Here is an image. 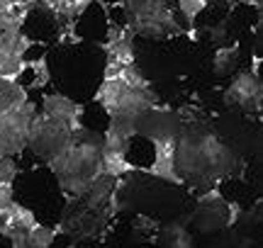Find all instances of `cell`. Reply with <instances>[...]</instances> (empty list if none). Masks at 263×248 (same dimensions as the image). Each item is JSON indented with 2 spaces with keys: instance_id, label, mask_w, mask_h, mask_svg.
Returning a JSON list of instances; mask_svg holds the SVG:
<instances>
[{
  "instance_id": "6da1fadb",
  "label": "cell",
  "mask_w": 263,
  "mask_h": 248,
  "mask_svg": "<svg viewBox=\"0 0 263 248\" xmlns=\"http://www.w3.org/2000/svg\"><path fill=\"white\" fill-rule=\"evenodd\" d=\"M47 166L54 171L59 188L68 197H83L88 185L103 173V136L85 127H78L71 143Z\"/></svg>"
},
{
  "instance_id": "7a4b0ae2",
  "label": "cell",
  "mask_w": 263,
  "mask_h": 248,
  "mask_svg": "<svg viewBox=\"0 0 263 248\" xmlns=\"http://www.w3.org/2000/svg\"><path fill=\"white\" fill-rule=\"evenodd\" d=\"M176 168L193 180H217L232 173L234 156L212 132L185 124L176 139Z\"/></svg>"
},
{
  "instance_id": "3957f363",
  "label": "cell",
  "mask_w": 263,
  "mask_h": 248,
  "mask_svg": "<svg viewBox=\"0 0 263 248\" xmlns=\"http://www.w3.org/2000/svg\"><path fill=\"white\" fill-rule=\"evenodd\" d=\"M98 102L110 115V119H122V122L137 124L141 117L149 112L151 107L159 105V95L154 88H134L127 86L122 78L105 76L100 88H98Z\"/></svg>"
},
{
  "instance_id": "277c9868",
  "label": "cell",
  "mask_w": 263,
  "mask_h": 248,
  "mask_svg": "<svg viewBox=\"0 0 263 248\" xmlns=\"http://www.w3.org/2000/svg\"><path fill=\"white\" fill-rule=\"evenodd\" d=\"M29 5H0V78L20 80L27 61L25 54L32 47V39L22 32Z\"/></svg>"
},
{
  "instance_id": "5b68a950",
  "label": "cell",
  "mask_w": 263,
  "mask_h": 248,
  "mask_svg": "<svg viewBox=\"0 0 263 248\" xmlns=\"http://www.w3.org/2000/svg\"><path fill=\"white\" fill-rule=\"evenodd\" d=\"M127 25L132 34L146 39H166L180 34L178 22L173 19L166 0H122Z\"/></svg>"
},
{
  "instance_id": "8992f818",
  "label": "cell",
  "mask_w": 263,
  "mask_h": 248,
  "mask_svg": "<svg viewBox=\"0 0 263 248\" xmlns=\"http://www.w3.org/2000/svg\"><path fill=\"white\" fill-rule=\"evenodd\" d=\"M76 129L78 127H71V124L61 122V119H54V117L39 112V115L32 117V124H29L27 149L37 158L49 163L57 153H61L71 143Z\"/></svg>"
},
{
  "instance_id": "52a82bcc",
  "label": "cell",
  "mask_w": 263,
  "mask_h": 248,
  "mask_svg": "<svg viewBox=\"0 0 263 248\" xmlns=\"http://www.w3.org/2000/svg\"><path fill=\"white\" fill-rule=\"evenodd\" d=\"M37 107L27 100L0 110V156H17L27 149V132Z\"/></svg>"
},
{
  "instance_id": "ba28073f",
  "label": "cell",
  "mask_w": 263,
  "mask_h": 248,
  "mask_svg": "<svg viewBox=\"0 0 263 248\" xmlns=\"http://www.w3.org/2000/svg\"><path fill=\"white\" fill-rule=\"evenodd\" d=\"M263 88L261 80L254 71H241L236 73L234 80L224 90V105L227 107H241L244 112H258L261 110Z\"/></svg>"
},
{
  "instance_id": "9c48e42d",
  "label": "cell",
  "mask_w": 263,
  "mask_h": 248,
  "mask_svg": "<svg viewBox=\"0 0 263 248\" xmlns=\"http://www.w3.org/2000/svg\"><path fill=\"white\" fill-rule=\"evenodd\" d=\"M39 221L34 217V212L27 210V207H22L20 202H10L5 210L0 212V236H5V239H25V234H27L32 226H37Z\"/></svg>"
},
{
  "instance_id": "30bf717a",
  "label": "cell",
  "mask_w": 263,
  "mask_h": 248,
  "mask_svg": "<svg viewBox=\"0 0 263 248\" xmlns=\"http://www.w3.org/2000/svg\"><path fill=\"white\" fill-rule=\"evenodd\" d=\"M151 143H154V161L149 166V173L166 182L183 185V178L176 168V141L173 139H156Z\"/></svg>"
},
{
  "instance_id": "8fae6325",
  "label": "cell",
  "mask_w": 263,
  "mask_h": 248,
  "mask_svg": "<svg viewBox=\"0 0 263 248\" xmlns=\"http://www.w3.org/2000/svg\"><path fill=\"white\" fill-rule=\"evenodd\" d=\"M85 107L81 102H73L71 97L61 95V93H47L42 97V112L54 119L71 124V127H81V117H83Z\"/></svg>"
},
{
  "instance_id": "7c38bea8",
  "label": "cell",
  "mask_w": 263,
  "mask_h": 248,
  "mask_svg": "<svg viewBox=\"0 0 263 248\" xmlns=\"http://www.w3.org/2000/svg\"><path fill=\"white\" fill-rule=\"evenodd\" d=\"M239 44H232V47H222L212 58V66H215L217 76H229L232 71H236V64H239Z\"/></svg>"
},
{
  "instance_id": "4fadbf2b",
  "label": "cell",
  "mask_w": 263,
  "mask_h": 248,
  "mask_svg": "<svg viewBox=\"0 0 263 248\" xmlns=\"http://www.w3.org/2000/svg\"><path fill=\"white\" fill-rule=\"evenodd\" d=\"M134 171V166L127 161L124 153H115V151H103V173L112 175V178H122L127 173Z\"/></svg>"
},
{
  "instance_id": "5bb4252c",
  "label": "cell",
  "mask_w": 263,
  "mask_h": 248,
  "mask_svg": "<svg viewBox=\"0 0 263 248\" xmlns=\"http://www.w3.org/2000/svg\"><path fill=\"white\" fill-rule=\"evenodd\" d=\"M27 100V90L20 86V80H8V78H0V110L22 102Z\"/></svg>"
},
{
  "instance_id": "9a60e30c",
  "label": "cell",
  "mask_w": 263,
  "mask_h": 248,
  "mask_svg": "<svg viewBox=\"0 0 263 248\" xmlns=\"http://www.w3.org/2000/svg\"><path fill=\"white\" fill-rule=\"evenodd\" d=\"M57 236H59V229L37 224V226H32V229L25 234V241H27L29 248H51V243L57 241Z\"/></svg>"
},
{
  "instance_id": "2e32d148",
  "label": "cell",
  "mask_w": 263,
  "mask_h": 248,
  "mask_svg": "<svg viewBox=\"0 0 263 248\" xmlns=\"http://www.w3.org/2000/svg\"><path fill=\"white\" fill-rule=\"evenodd\" d=\"M163 241H166V248H195L193 236H190L180 224H171V226H166V231H163Z\"/></svg>"
},
{
  "instance_id": "e0dca14e",
  "label": "cell",
  "mask_w": 263,
  "mask_h": 248,
  "mask_svg": "<svg viewBox=\"0 0 263 248\" xmlns=\"http://www.w3.org/2000/svg\"><path fill=\"white\" fill-rule=\"evenodd\" d=\"M32 68V88H47L51 76H49V64H47V56H39L37 61L27 64Z\"/></svg>"
},
{
  "instance_id": "ac0fdd59",
  "label": "cell",
  "mask_w": 263,
  "mask_h": 248,
  "mask_svg": "<svg viewBox=\"0 0 263 248\" xmlns=\"http://www.w3.org/2000/svg\"><path fill=\"white\" fill-rule=\"evenodd\" d=\"M176 3H178V10L185 15V19H190V22L210 5V0H176Z\"/></svg>"
},
{
  "instance_id": "d6986e66",
  "label": "cell",
  "mask_w": 263,
  "mask_h": 248,
  "mask_svg": "<svg viewBox=\"0 0 263 248\" xmlns=\"http://www.w3.org/2000/svg\"><path fill=\"white\" fill-rule=\"evenodd\" d=\"M17 163H15V156H0V182H15L17 178Z\"/></svg>"
},
{
  "instance_id": "ffe728a7",
  "label": "cell",
  "mask_w": 263,
  "mask_h": 248,
  "mask_svg": "<svg viewBox=\"0 0 263 248\" xmlns=\"http://www.w3.org/2000/svg\"><path fill=\"white\" fill-rule=\"evenodd\" d=\"M210 42H215L217 47L219 44H227L229 37H227V25H217V27L210 29Z\"/></svg>"
},
{
  "instance_id": "44dd1931",
  "label": "cell",
  "mask_w": 263,
  "mask_h": 248,
  "mask_svg": "<svg viewBox=\"0 0 263 248\" xmlns=\"http://www.w3.org/2000/svg\"><path fill=\"white\" fill-rule=\"evenodd\" d=\"M29 3H32V5H44V8L49 10V12H54V10L59 8V3H61V0H29Z\"/></svg>"
},
{
  "instance_id": "7402d4cb",
  "label": "cell",
  "mask_w": 263,
  "mask_h": 248,
  "mask_svg": "<svg viewBox=\"0 0 263 248\" xmlns=\"http://www.w3.org/2000/svg\"><path fill=\"white\" fill-rule=\"evenodd\" d=\"M0 5H29V0H0Z\"/></svg>"
},
{
  "instance_id": "603a6c76",
  "label": "cell",
  "mask_w": 263,
  "mask_h": 248,
  "mask_svg": "<svg viewBox=\"0 0 263 248\" xmlns=\"http://www.w3.org/2000/svg\"><path fill=\"white\" fill-rule=\"evenodd\" d=\"M68 248H76V246H68Z\"/></svg>"
}]
</instances>
